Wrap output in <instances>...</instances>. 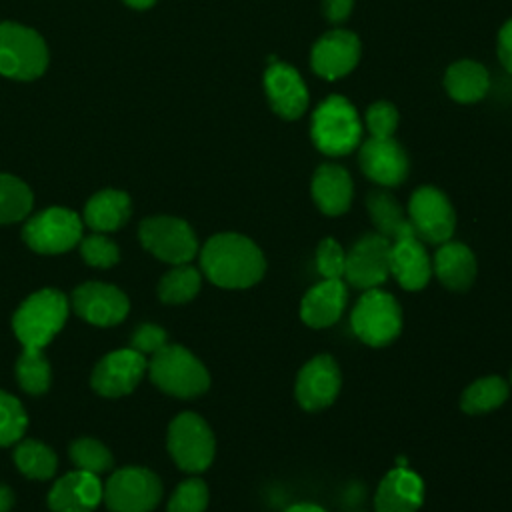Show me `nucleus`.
<instances>
[{
    "instance_id": "nucleus-1",
    "label": "nucleus",
    "mask_w": 512,
    "mask_h": 512,
    "mask_svg": "<svg viewBox=\"0 0 512 512\" xmlns=\"http://www.w3.org/2000/svg\"><path fill=\"white\" fill-rule=\"evenodd\" d=\"M200 264L206 278L222 288H248L262 278L266 268L260 248L234 232L212 236L202 248Z\"/></svg>"
},
{
    "instance_id": "nucleus-2",
    "label": "nucleus",
    "mask_w": 512,
    "mask_h": 512,
    "mask_svg": "<svg viewBox=\"0 0 512 512\" xmlns=\"http://www.w3.org/2000/svg\"><path fill=\"white\" fill-rule=\"evenodd\" d=\"M310 136L314 146L326 156L350 154L362 138V126L354 106L344 96H328L312 114Z\"/></svg>"
},
{
    "instance_id": "nucleus-3",
    "label": "nucleus",
    "mask_w": 512,
    "mask_h": 512,
    "mask_svg": "<svg viewBox=\"0 0 512 512\" xmlns=\"http://www.w3.org/2000/svg\"><path fill=\"white\" fill-rule=\"evenodd\" d=\"M68 300L62 292L46 288L30 294L12 318L16 338L24 348H44L64 326Z\"/></svg>"
},
{
    "instance_id": "nucleus-4",
    "label": "nucleus",
    "mask_w": 512,
    "mask_h": 512,
    "mask_svg": "<svg viewBox=\"0 0 512 512\" xmlns=\"http://www.w3.org/2000/svg\"><path fill=\"white\" fill-rule=\"evenodd\" d=\"M150 380L166 394L178 398H194L208 390L210 376L204 364L186 348L166 344L148 364Z\"/></svg>"
},
{
    "instance_id": "nucleus-5",
    "label": "nucleus",
    "mask_w": 512,
    "mask_h": 512,
    "mask_svg": "<svg viewBox=\"0 0 512 512\" xmlns=\"http://www.w3.org/2000/svg\"><path fill=\"white\" fill-rule=\"evenodd\" d=\"M48 64V48L32 28L0 24V74L16 80L38 78Z\"/></svg>"
},
{
    "instance_id": "nucleus-6",
    "label": "nucleus",
    "mask_w": 512,
    "mask_h": 512,
    "mask_svg": "<svg viewBox=\"0 0 512 512\" xmlns=\"http://www.w3.org/2000/svg\"><path fill=\"white\" fill-rule=\"evenodd\" d=\"M168 450L184 472H202L214 460V434L198 414H178L168 428Z\"/></svg>"
},
{
    "instance_id": "nucleus-7",
    "label": "nucleus",
    "mask_w": 512,
    "mask_h": 512,
    "mask_svg": "<svg viewBox=\"0 0 512 512\" xmlns=\"http://www.w3.org/2000/svg\"><path fill=\"white\" fill-rule=\"evenodd\" d=\"M160 496L162 482L152 470L128 466L108 478L102 500L110 512H150L160 502Z\"/></svg>"
},
{
    "instance_id": "nucleus-8",
    "label": "nucleus",
    "mask_w": 512,
    "mask_h": 512,
    "mask_svg": "<svg viewBox=\"0 0 512 512\" xmlns=\"http://www.w3.org/2000/svg\"><path fill=\"white\" fill-rule=\"evenodd\" d=\"M350 322L364 344L386 346L400 334L402 312L390 294L372 288L356 302Z\"/></svg>"
},
{
    "instance_id": "nucleus-9",
    "label": "nucleus",
    "mask_w": 512,
    "mask_h": 512,
    "mask_svg": "<svg viewBox=\"0 0 512 512\" xmlns=\"http://www.w3.org/2000/svg\"><path fill=\"white\" fill-rule=\"evenodd\" d=\"M138 236L148 252L170 264H188L198 252L192 228L174 216H150L142 220Z\"/></svg>"
},
{
    "instance_id": "nucleus-10",
    "label": "nucleus",
    "mask_w": 512,
    "mask_h": 512,
    "mask_svg": "<svg viewBox=\"0 0 512 512\" xmlns=\"http://www.w3.org/2000/svg\"><path fill=\"white\" fill-rule=\"evenodd\" d=\"M82 236V222L68 208H48L32 216L24 230V242L40 254H60L74 248Z\"/></svg>"
},
{
    "instance_id": "nucleus-11",
    "label": "nucleus",
    "mask_w": 512,
    "mask_h": 512,
    "mask_svg": "<svg viewBox=\"0 0 512 512\" xmlns=\"http://www.w3.org/2000/svg\"><path fill=\"white\" fill-rule=\"evenodd\" d=\"M408 214L416 236L430 244L448 242L456 226L452 204L438 188L432 186H422L412 194Z\"/></svg>"
},
{
    "instance_id": "nucleus-12",
    "label": "nucleus",
    "mask_w": 512,
    "mask_h": 512,
    "mask_svg": "<svg viewBox=\"0 0 512 512\" xmlns=\"http://www.w3.org/2000/svg\"><path fill=\"white\" fill-rule=\"evenodd\" d=\"M390 246L392 242L378 232L362 236L346 254V280L362 290L380 286L390 274Z\"/></svg>"
},
{
    "instance_id": "nucleus-13",
    "label": "nucleus",
    "mask_w": 512,
    "mask_h": 512,
    "mask_svg": "<svg viewBox=\"0 0 512 512\" xmlns=\"http://www.w3.org/2000/svg\"><path fill=\"white\" fill-rule=\"evenodd\" d=\"M340 384V368L334 358L328 354L314 356L298 372L296 400L308 412L328 408L336 400Z\"/></svg>"
},
{
    "instance_id": "nucleus-14",
    "label": "nucleus",
    "mask_w": 512,
    "mask_h": 512,
    "mask_svg": "<svg viewBox=\"0 0 512 512\" xmlns=\"http://www.w3.org/2000/svg\"><path fill=\"white\" fill-rule=\"evenodd\" d=\"M146 370L144 354L122 348L106 354L92 370L90 384L102 396H124L136 388Z\"/></svg>"
},
{
    "instance_id": "nucleus-15",
    "label": "nucleus",
    "mask_w": 512,
    "mask_h": 512,
    "mask_svg": "<svg viewBox=\"0 0 512 512\" xmlns=\"http://www.w3.org/2000/svg\"><path fill=\"white\" fill-rule=\"evenodd\" d=\"M74 312L90 324L112 326L126 318L130 302L122 290L104 282H84L72 292Z\"/></svg>"
},
{
    "instance_id": "nucleus-16",
    "label": "nucleus",
    "mask_w": 512,
    "mask_h": 512,
    "mask_svg": "<svg viewBox=\"0 0 512 512\" xmlns=\"http://www.w3.org/2000/svg\"><path fill=\"white\" fill-rule=\"evenodd\" d=\"M360 60V40L348 30H330L312 46L310 62L318 76L336 80L346 76Z\"/></svg>"
},
{
    "instance_id": "nucleus-17",
    "label": "nucleus",
    "mask_w": 512,
    "mask_h": 512,
    "mask_svg": "<svg viewBox=\"0 0 512 512\" xmlns=\"http://www.w3.org/2000/svg\"><path fill=\"white\" fill-rule=\"evenodd\" d=\"M264 88L272 110L280 118L296 120L306 112L308 90L292 66L284 62H272L264 72Z\"/></svg>"
},
{
    "instance_id": "nucleus-18",
    "label": "nucleus",
    "mask_w": 512,
    "mask_h": 512,
    "mask_svg": "<svg viewBox=\"0 0 512 512\" xmlns=\"http://www.w3.org/2000/svg\"><path fill=\"white\" fill-rule=\"evenodd\" d=\"M360 168L376 184L398 186L408 174V158L402 146L392 136H370L360 146Z\"/></svg>"
},
{
    "instance_id": "nucleus-19",
    "label": "nucleus",
    "mask_w": 512,
    "mask_h": 512,
    "mask_svg": "<svg viewBox=\"0 0 512 512\" xmlns=\"http://www.w3.org/2000/svg\"><path fill=\"white\" fill-rule=\"evenodd\" d=\"M104 496L98 474L74 470L64 474L48 494L52 512H92Z\"/></svg>"
},
{
    "instance_id": "nucleus-20",
    "label": "nucleus",
    "mask_w": 512,
    "mask_h": 512,
    "mask_svg": "<svg viewBox=\"0 0 512 512\" xmlns=\"http://www.w3.org/2000/svg\"><path fill=\"white\" fill-rule=\"evenodd\" d=\"M390 274L406 290H420L428 284L432 264L422 246V240L414 232L392 240Z\"/></svg>"
},
{
    "instance_id": "nucleus-21",
    "label": "nucleus",
    "mask_w": 512,
    "mask_h": 512,
    "mask_svg": "<svg viewBox=\"0 0 512 512\" xmlns=\"http://www.w3.org/2000/svg\"><path fill=\"white\" fill-rule=\"evenodd\" d=\"M424 500L420 476L408 468L390 470L374 496L376 512H416Z\"/></svg>"
},
{
    "instance_id": "nucleus-22",
    "label": "nucleus",
    "mask_w": 512,
    "mask_h": 512,
    "mask_svg": "<svg viewBox=\"0 0 512 512\" xmlns=\"http://www.w3.org/2000/svg\"><path fill=\"white\" fill-rule=\"evenodd\" d=\"M344 306V282L340 278H326L306 292L300 304V316L312 328H326L340 318Z\"/></svg>"
},
{
    "instance_id": "nucleus-23",
    "label": "nucleus",
    "mask_w": 512,
    "mask_h": 512,
    "mask_svg": "<svg viewBox=\"0 0 512 512\" xmlns=\"http://www.w3.org/2000/svg\"><path fill=\"white\" fill-rule=\"evenodd\" d=\"M312 198L324 214H344L352 202L350 174L338 164H322L312 178Z\"/></svg>"
},
{
    "instance_id": "nucleus-24",
    "label": "nucleus",
    "mask_w": 512,
    "mask_h": 512,
    "mask_svg": "<svg viewBox=\"0 0 512 512\" xmlns=\"http://www.w3.org/2000/svg\"><path fill=\"white\" fill-rule=\"evenodd\" d=\"M434 272L446 288L462 292L474 282L476 258L466 244L444 242L434 256Z\"/></svg>"
},
{
    "instance_id": "nucleus-25",
    "label": "nucleus",
    "mask_w": 512,
    "mask_h": 512,
    "mask_svg": "<svg viewBox=\"0 0 512 512\" xmlns=\"http://www.w3.org/2000/svg\"><path fill=\"white\" fill-rule=\"evenodd\" d=\"M128 218L130 198L120 190H102L94 194L84 208V220L96 232L118 230Z\"/></svg>"
},
{
    "instance_id": "nucleus-26",
    "label": "nucleus",
    "mask_w": 512,
    "mask_h": 512,
    "mask_svg": "<svg viewBox=\"0 0 512 512\" xmlns=\"http://www.w3.org/2000/svg\"><path fill=\"white\" fill-rule=\"evenodd\" d=\"M444 86L450 98L462 104H470L484 98V94L488 92L490 80L482 64L474 60H458L450 64V68L446 70Z\"/></svg>"
},
{
    "instance_id": "nucleus-27",
    "label": "nucleus",
    "mask_w": 512,
    "mask_h": 512,
    "mask_svg": "<svg viewBox=\"0 0 512 512\" xmlns=\"http://www.w3.org/2000/svg\"><path fill=\"white\" fill-rule=\"evenodd\" d=\"M366 206H368L374 226L378 228V234L386 236L388 240H396L400 236L414 232V228H412L410 220L404 216L400 204L388 192H384V190L370 192L366 198Z\"/></svg>"
},
{
    "instance_id": "nucleus-28",
    "label": "nucleus",
    "mask_w": 512,
    "mask_h": 512,
    "mask_svg": "<svg viewBox=\"0 0 512 512\" xmlns=\"http://www.w3.org/2000/svg\"><path fill=\"white\" fill-rule=\"evenodd\" d=\"M508 398V384L500 376H486L472 382L460 398V408L466 414H484Z\"/></svg>"
},
{
    "instance_id": "nucleus-29",
    "label": "nucleus",
    "mask_w": 512,
    "mask_h": 512,
    "mask_svg": "<svg viewBox=\"0 0 512 512\" xmlns=\"http://www.w3.org/2000/svg\"><path fill=\"white\" fill-rule=\"evenodd\" d=\"M14 462L20 472L34 480H48L54 476L58 460L56 454L38 440H20L14 450Z\"/></svg>"
},
{
    "instance_id": "nucleus-30",
    "label": "nucleus",
    "mask_w": 512,
    "mask_h": 512,
    "mask_svg": "<svg viewBox=\"0 0 512 512\" xmlns=\"http://www.w3.org/2000/svg\"><path fill=\"white\" fill-rule=\"evenodd\" d=\"M200 290V272L190 264H176L168 270L160 284L158 296L166 304H182L192 300Z\"/></svg>"
},
{
    "instance_id": "nucleus-31",
    "label": "nucleus",
    "mask_w": 512,
    "mask_h": 512,
    "mask_svg": "<svg viewBox=\"0 0 512 512\" xmlns=\"http://www.w3.org/2000/svg\"><path fill=\"white\" fill-rule=\"evenodd\" d=\"M34 196L16 176L0 174V224H12L28 216Z\"/></svg>"
},
{
    "instance_id": "nucleus-32",
    "label": "nucleus",
    "mask_w": 512,
    "mask_h": 512,
    "mask_svg": "<svg viewBox=\"0 0 512 512\" xmlns=\"http://www.w3.org/2000/svg\"><path fill=\"white\" fill-rule=\"evenodd\" d=\"M16 378L28 394H42L50 386V364L42 348H24L16 360Z\"/></svg>"
},
{
    "instance_id": "nucleus-33",
    "label": "nucleus",
    "mask_w": 512,
    "mask_h": 512,
    "mask_svg": "<svg viewBox=\"0 0 512 512\" xmlns=\"http://www.w3.org/2000/svg\"><path fill=\"white\" fill-rule=\"evenodd\" d=\"M70 460L78 466V470H86V472H92V474H100V472H106L112 468V454L110 450L94 440V438H78L70 444Z\"/></svg>"
},
{
    "instance_id": "nucleus-34",
    "label": "nucleus",
    "mask_w": 512,
    "mask_h": 512,
    "mask_svg": "<svg viewBox=\"0 0 512 512\" xmlns=\"http://www.w3.org/2000/svg\"><path fill=\"white\" fill-rule=\"evenodd\" d=\"M28 424V416L20 400L0 390V446L14 444L22 438Z\"/></svg>"
},
{
    "instance_id": "nucleus-35",
    "label": "nucleus",
    "mask_w": 512,
    "mask_h": 512,
    "mask_svg": "<svg viewBox=\"0 0 512 512\" xmlns=\"http://www.w3.org/2000/svg\"><path fill=\"white\" fill-rule=\"evenodd\" d=\"M208 504V488L200 478L184 480L168 502V512H204Z\"/></svg>"
},
{
    "instance_id": "nucleus-36",
    "label": "nucleus",
    "mask_w": 512,
    "mask_h": 512,
    "mask_svg": "<svg viewBox=\"0 0 512 512\" xmlns=\"http://www.w3.org/2000/svg\"><path fill=\"white\" fill-rule=\"evenodd\" d=\"M82 258L96 268H110L120 260L118 246L104 234H90L80 242Z\"/></svg>"
},
{
    "instance_id": "nucleus-37",
    "label": "nucleus",
    "mask_w": 512,
    "mask_h": 512,
    "mask_svg": "<svg viewBox=\"0 0 512 512\" xmlns=\"http://www.w3.org/2000/svg\"><path fill=\"white\" fill-rule=\"evenodd\" d=\"M398 126V112L390 102H374L366 110V128L374 138H390Z\"/></svg>"
},
{
    "instance_id": "nucleus-38",
    "label": "nucleus",
    "mask_w": 512,
    "mask_h": 512,
    "mask_svg": "<svg viewBox=\"0 0 512 512\" xmlns=\"http://www.w3.org/2000/svg\"><path fill=\"white\" fill-rule=\"evenodd\" d=\"M346 254L334 238H324L316 250V268L324 278H342L344 276Z\"/></svg>"
},
{
    "instance_id": "nucleus-39",
    "label": "nucleus",
    "mask_w": 512,
    "mask_h": 512,
    "mask_svg": "<svg viewBox=\"0 0 512 512\" xmlns=\"http://www.w3.org/2000/svg\"><path fill=\"white\" fill-rule=\"evenodd\" d=\"M168 344V334L156 324H142L132 334V348L140 354H156Z\"/></svg>"
},
{
    "instance_id": "nucleus-40",
    "label": "nucleus",
    "mask_w": 512,
    "mask_h": 512,
    "mask_svg": "<svg viewBox=\"0 0 512 512\" xmlns=\"http://www.w3.org/2000/svg\"><path fill=\"white\" fill-rule=\"evenodd\" d=\"M354 0H322V10L328 22L340 24L344 22L352 12Z\"/></svg>"
},
{
    "instance_id": "nucleus-41",
    "label": "nucleus",
    "mask_w": 512,
    "mask_h": 512,
    "mask_svg": "<svg viewBox=\"0 0 512 512\" xmlns=\"http://www.w3.org/2000/svg\"><path fill=\"white\" fill-rule=\"evenodd\" d=\"M498 58L502 66L512 74V20H508L498 34Z\"/></svg>"
},
{
    "instance_id": "nucleus-42",
    "label": "nucleus",
    "mask_w": 512,
    "mask_h": 512,
    "mask_svg": "<svg viewBox=\"0 0 512 512\" xmlns=\"http://www.w3.org/2000/svg\"><path fill=\"white\" fill-rule=\"evenodd\" d=\"M12 506V492L8 486H0V512H8Z\"/></svg>"
},
{
    "instance_id": "nucleus-43",
    "label": "nucleus",
    "mask_w": 512,
    "mask_h": 512,
    "mask_svg": "<svg viewBox=\"0 0 512 512\" xmlns=\"http://www.w3.org/2000/svg\"><path fill=\"white\" fill-rule=\"evenodd\" d=\"M286 512H324L320 506L316 504H296V506H290Z\"/></svg>"
},
{
    "instance_id": "nucleus-44",
    "label": "nucleus",
    "mask_w": 512,
    "mask_h": 512,
    "mask_svg": "<svg viewBox=\"0 0 512 512\" xmlns=\"http://www.w3.org/2000/svg\"><path fill=\"white\" fill-rule=\"evenodd\" d=\"M128 6H132V8H148V6H152L156 0H124Z\"/></svg>"
}]
</instances>
